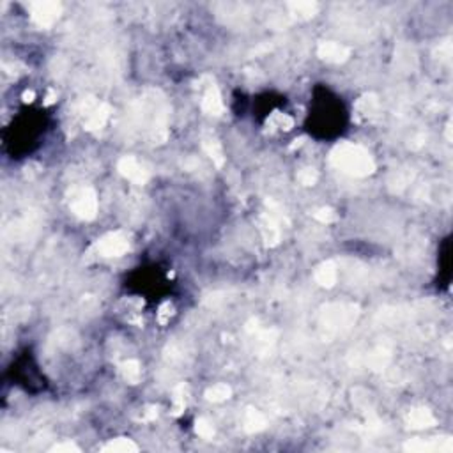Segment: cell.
Here are the masks:
<instances>
[{
    "label": "cell",
    "mask_w": 453,
    "mask_h": 453,
    "mask_svg": "<svg viewBox=\"0 0 453 453\" xmlns=\"http://www.w3.org/2000/svg\"><path fill=\"white\" fill-rule=\"evenodd\" d=\"M322 103H319L317 99L313 101V110H310V124L308 126H315L310 131H317V129H326L324 136H329L333 133H338V127L342 129L343 120H345V110L342 106L340 101H336L338 97H333L329 92H326V97H320Z\"/></svg>",
    "instance_id": "cell-1"
}]
</instances>
